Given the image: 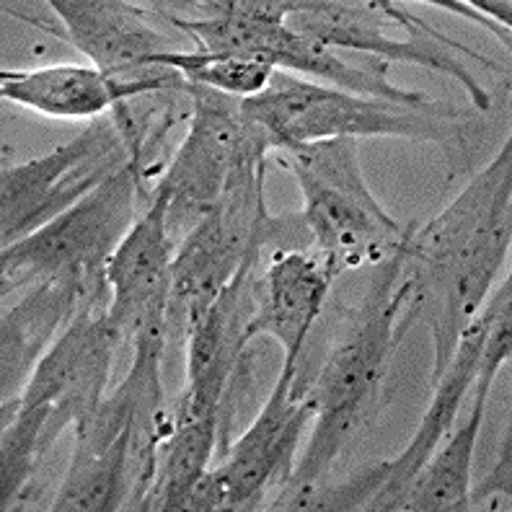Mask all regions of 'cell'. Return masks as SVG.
Returning <instances> with one entry per match:
<instances>
[{"label":"cell","instance_id":"1","mask_svg":"<svg viewBox=\"0 0 512 512\" xmlns=\"http://www.w3.org/2000/svg\"><path fill=\"white\" fill-rule=\"evenodd\" d=\"M512 244V140L474 174L456 200L401 236L417 316H430L432 375L438 381L463 331L479 316Z\"/></svg>","mask_w":512,"mask_h":512},{"label":"cell","instance_id":"2","mask_svg":"<svg viewBox=\"0 0 512 512\" xmlns=\"http://www.w3.org/2000/svg\"><path fill=\"white\" fill-rule=\"evenodd\" d=\"M163 311L150 313L132 334V365L125 378L75 425L73 456L50 510H122L127 502L135 505L148 484L158 445L171 427L161 381L169 347Z\"/></svg>","mask_w":512,"mask_h":512},{"label":"cell","instance_id":"3","mask_svg":"<svg viewBox=\"0 0 512 512\" xmlns=\"http://www.w3.org/2000/svg\"><path fill=\"white\" fill-rule=\"evenodd\" d=\"M414 321L412 277L404 272L399 244L394 254L375 264L363 306L352 313L313 386L306 388L313 404V430L282 487H311L329 476L342 450L378 412L391 360Z\"/></svg>","mask_w":512,"mask_h":512},{"label":"cell","instance_id":"4","mask_svg":"<svg viewBox=\"0 0 512 512\" xmlns=\"http://www.w3.org/2000/svg\"><path fill=\"white\" fill-rule=\"evenodd\" d=\"M109 300H88L32 373L21 396L0 406V502L16 507L57 438L107 396L122 344L107 319Z\"/></svg>","mask_w":512,"mask_h":512},{"label":"cell","instance_id":"5","mask_svg":"<svg viewBox=\"0 0 512 512\" xmlns=\"http://www.w3.org/2000/svg\"><path fill=\"white\" fill-rule=\"evenodd\" d=\"M246 117L264 130L269 153L321 140L404 138L417 143H461L466 114L443 101L396 104L313 83L275 70L262 94L241 101Z\"/></svg>","mask_w":512,"mask_h":512},{"label":"cell","instance_id":"6","mask_svg":"<svg viewBox=\"0 0 512 512\" xmlns=\"http://www.w3.org/2000/svg\"><path fill=\"white\" fill-rule=\"evenodd\" d=\"M303 194L300 220L311 246L337 269L375 267L401 244L404 228L386 213L360 166L357 140H321L275 150Z\"/></svg>","mask_w":512,"mask_h":512},{"label":"cell","instance_id":"7","mask_svg":"<svg viewBox=\"0 0 512 512\" xmlns=\"http://www.w3.org/2000/svg\"><path fill=\"white\" fill-rule=\"evenodd\" d=\"M264 171L267 161L238 171L218 205L176 246L166 308L169 344L187 339L189 326L231 285L251 251L272 244L293 223L288 215L275 218L267 210Z\"/></svg>","mask_w":512,"mask_h":512},{"label":"cell","instance_id":"8","mask_svg":"<svg viewBox=\"0 0 512 512\" xmlns=\"http://www.w3.org/2000/svg\"><path fill=\"white\" fill-rule=\"evenodd\" d=\"M140 194L138 169L127 163L112 179L75 202L39 231L11 246H3L0 290L3 298L16 290L34 288L55 277H78L91 288L107 290V259L138 220Z\"/></svg>","mask_w":512,"mask_h":512},{"label":"cell","instance_id":"9","mask_svg":"<svg viewBox=\"0 0 512 512\" xmlns=\"http://www.w3.org/2000/svg\"><path fill=\"white\" fill-rule=\"evenodd\" d=\"M267 156V135L246 117L241 101L192 86L189 130L150 192L169 202L171 236H187L218 205L238 171Z\"/></svg>","mask_w":512,"mask_h":512},{"label":"cell","instance_id":"10","mask_svg":"<svg viewBox=\"0 0 512 512\" xmlns=\"http://www.w3.org/2000/svg\"><path fill=\"white\" fill-rule=\"evenodd\" d=\"M311 422L313 404L308 391H298V368L282 363L254 422L225 445L223 456L194 489L189 512L256 510L293 474L298 443Z\"/></svg>","mask_w":512,"mask_h":512},{"label":"cell","instance_id":"11","mask_svg":"<svg viewBox=\"0 0 512 512\" xmlns=\"http://www.w3.org/2000/svg\"><path fill=\"white\" fill-rule=\"evenodd\" d=\"M130 163V150L112 114L94 119L70 143L3 166L0 176V236L11 246L63 215Z\"/></svg>","mask_w":512,"mask_h":512},{"label":"cell","instance_id":"12","mask_svg":"<svg viewBox=\"0 0 512 512\" xmlns=\"http://www.w3.org/2000/svg\"><path fill=\"white\" fill-rule=\"evenodd\" d=\"M288 26L337 52L373 57V60H381L386 65L412 63L435 70V73H445L466 88L476 112H489V107H492V99L484 91V86L458 60L456 52L461 50L463 55L474 57L484 65H492V68H500V65H494L489 57L466 50L463 44L453 42L445 34L435 32L419 16H414L412 24H409L406 39L388 34V26H391V3L388 0H383V3L293 0Z\"/></svg>","mask_w":512,"mask_h":512},{"label":"cell","instance_id":"13","mask_svg":"<svg viewBox=\"0 0 512 512\" xmlns=\"http://www.w3.org/2000/svg\"><path fill=\"white\" fill-rule=\"evenodd\" d=\"M337 277V269L313 246L277 249L251 285L246 344L259 337L275 339L282 347V363L298 368L303 344L319 321Z\"/></svg>","mask_w":512,"mask_h":512},{"label":"cell","instance_id":"14","mask_svg":"<svg viewBox=\"0 0 512 512\" xmlns=\"http://www.w3.org/2000/svg\"><path fill=\"white\" fill-rule=\"evenodd\" d=\"M176 70L150 68L135 78H112L94 65H42L32 70H0V96L16 107L52 119H99L117 104L182 86Z\"/></svg>","mask_w":512,"mask_h":512},{"label":"cell","instance_id":"15","mask_svg":"<svg viewBox=\"0 0 512 512\" xmlns=\"http://www.w3.org/2000/svg\"><path fill=\"white\" fill-rule=\"evenodd\" d=\"M176 238L169 228V202L153 194L145 210L107 259V319L119 339H132L150 313L169 308Z\"/></svg>","mask_w":512,"mask_h":512},{"label":"cell","instance_id":"16","mask_svg":"<svg viewBox=\"0 0 512 512\" xmlns=\"http://www.w3.org/2000/svg\"><path fill=\"white\" fill-rule=\"evenodd\" d=\"M88 300H109L107 290L91 288L78 277L44 280L3 308L0 324V401L11 404L21 396L42 357L68 329Z\"/></svg>","mask_w":512,"mask_h":512},{"label":"cell","instance_id":"17","mask_svg":"<svg viewBox=\"0 0 512 512\" xmlns=\"http://www.w3.org/2000/svg\"><path fill=\"white\" fill-rule=\"evenodd\" d=\"M50 11L63 24V39L112 78L148 73V57L174 50L150 13L122 0H52Z\"/></svg>","mask_w":512,"mask_h":512},{"label":"cell","instance_id":"18","mask_svg":"<svg viewBox=\"0 0 512 512\" xmlns=\"http://www.w3.org/2000/svg\"><path fill=\"white\" fill-rule=\"evenodd\" d=\"M487 303L479 311L471 326L463 331L461 342L456 347V355L450 357V363L445 365L443 373L438 375V381L430 383L432 386V399L427 406L425 417L419 422L417 432L412 440L406 443L399 456L386 461V479L383 487L375 492L373 500L368 502L365 510L370 512H396L399 510V500L404 489L409 487V481L414 479L427 458L438 450L450 435V430L456 427L458 412L466 399V394L474 386L476 370H479V352L481 342H484V331H487Z\"/></svg>","mask_w":512,"mask_h":512},{"label":"cell","instance_id":"19","mask_svg":"<svg viewBox=\"0 0 512 512\" xmlns=\"http://www.w3.org/2000/svg\"><path fill=\"white\" fill-rule=\"evenodd\" d=\"M225 427L228 422L220 414H200L174 404L171 427L158 445L148 484L132 507L156 512L189 510L194 489L218 461Z\"/></svg>","mask_w":512,"mask_h":512},{"label":"cell","instance_id":"20","mask_svg":"<svg viewBox=\"0 0 512 512\" xmlns=\"http://www.w3.org/2000/svg\"><path fill=\"white\" fill-rule=\"evenodd\" d=\"M469 417L450 430L448 438L427 458V463L414 474L404 489L396 512H463L469 507L471 461H474L476 440L484 427L487 399L492 391L471 386Z\"/></svg>","mask_w":512,"mask_h":512},{"label":"cell","instance_id":"21","mask_svg":"<svg viewBox=\"0 0 512 512\" xmlns=\"http://www.w3.org/2000/svg\"><path fill=\"white\" fill-rule=\"evenodd\" d=\"M145 65L176 70L189 86L210 88V91H218V94L238 101L262 94L275 75V68L262 60L205 50H169L148 57Z\"/></svg>","mask_w":512,"mask_h":512},{"label":"cell","instance_id":"22","mask_svg":"<svg viewBox=\"0 0 512 512\" xmlns=\"http://www.w3.org/2000/svg\"><path fill=\"white\" fill-rule=\"evenodd\" d=\"M386 479V461L370 463L363 471H355L342 481H329V476L311 487H280L269 500L272 512H347L365 510L375 492Z\"/></svg>","mask_w":512,"mask_h":512},{"label":"cell","instance_id":"23","mask_svg":"<svg viewBox=\"0 0 512 512\" xmlns=\"http://www.w3.org/2000/svg\"><path fill=\"white\" fill-rule=\"evenodd\" d=\"M512 507V432L505 430L500 445V458L489 474L481 476L479 484L471 481L469 507L476 512H510Z\"/></svg>","mask_w":512,"mask_h":512}]
</instances>
